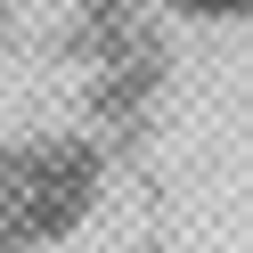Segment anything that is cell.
I'll list each match as a JSON object with an SVG mask.
<instances>
[{
  "label": "cell",
  "mask_w": 253,
  "mask_h": 253,
  "mask_svg": "<svg viewBox=\"0 0 253 253\" xmlns=\"http://www.w3.org/2000/svg\"><path fill=\"white\" fill-rule=\"evenodd\" d=\"M188 8H245V0H188Z\"/></svg>",
  "instance_id": "6da1fadb"
}]
</instances>
